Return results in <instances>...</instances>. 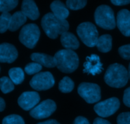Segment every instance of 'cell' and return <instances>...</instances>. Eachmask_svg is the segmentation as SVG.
<instances>
[{"label":"cell","mask_w":130,"mask_h":124,"mask_svg":"<svg viewBox=\"0 0 130 124\" xmlns=\"http://www.w3.org/2000/svg\"><path fill=\"white\" fill-rule=\"evenodd\" d=\"M41 26L50 38L56 39L58 35L68 31L69 24L66 20L56 17L53 13H48L42 18Z\"/></svg>","instance_id":"1"},{"label":"cell","mask_w":130,"mask_h":124,"mask_svg":"<svg viewBox=\"0 0 130 124\" xmlns=\"http://www.w3.org/2000/svg\"><path fill=\"white\" fill-rule=\"evenodd\" d=\"M129 80L128 71L123 65L115 63L110 65L104 76L105 82L114 88H122Z\"/></svg>","instance_id":"2"},{"label":"cell","mask_w":130,"mask_h":124,"mask_svg":"<svg viewBox=\"0 0 130 124\" xmlns=\"http://www.w3.org/2000/svg\"><path fill=\"white\" fill-rule=\"evenodd\" d=\"M56 67L65 73H71L79 66V57L77 53L72 50H60L54 56Z\"/></svg>","instance_id":"3"},{"label":"cell","mask_w":130,"mask_h":124,"mask_svg":"<svg viewBox=\"0 0 130 124\" xmlns=\"http://www.w3.org/2000/svg\"><path fill=\"white\" fill-rule=\"evenodd\" d=\"M94 17L96 24L102 29L111 30L116 27V22L114 11L108 5L99 6L95 10Z\"/></svg>","instance_id":"4"},{"label":"cell","mask_w":130,"mask_h":124,"mask_svg":"<svg viewBox=\"0 0 130 124\" xmlns=\"http://www.w3.org/2000/svg\"><path fill=\"white\" fill-rule=\"evenodd\" d=\"M77 33L83 43L89 47L96 46L99 39V32L93 23L86 22L80 24L77 27Z\"/></svg>","instance_id":"5"},{"label":"cell","mask_w":130,"mask_h":124,"mask_svg":"<svg viewBox=\"0 0 130 124\" xmlns=\"http://www.w3.org/2000/svg\"><path fill=\"white\" fill-rule=\"evenodd\" d=\"M39 27L35 24H28L23 26L19 34V40L29 48L35 47L40 37Z\"/></svg>","instance_id":"6"},{"label":"cell","mask_w":130,"mask_h":124,"mask_svg":"<svg viewBox=\"0 0 130 124\" xmlns=\"http://www.w3.org/2000/svg\"><path fill=\"white\" fill-rule=\"evenodd\" d=\"M79 95L89 104L99 102L101 99L100 87L95 84L83 82L77 87Z\"/></svg>","instance_id":"7"},{"label":"cell","mask_w":130,"mask_h":124,"mask_svg":"<svg viewBox=\"0 0 130 124\" xmlns=\"http://www.w3.org/2000/svg\"><path fill=\"white\" fill-rule=\"evenodd\" d=\"M120 107V102L116 98H111L99 102L94 106L96 114L101 117H109L114 115Z\"/></svg>","instance_id":"8"},{"label":"cell","mask_w":130,"mask_h":124,"mask_svg":"<svg viewBox=\"0 0 130 124\" xmlns=\"http://www.w3.org/2000/svg\"><path fill=\"white\" fill-rule=\"evenodd\" d=\"M55 84V79L51 73L41 72L34 75L30 81V85L36 90H46Z\"/></svg>","instance_id":"9"},{"label":"cell","mask_w":130,"mask_h":124,"mask_svg":"<svg viewBox=\"0 0 130 124\" xmlns=\"http://www.w3.org/2000/svg\"><path fill=\"white\" fill-rule=\"evenodd\" d=\"M57 109V105L53 100L46 99L30 111V115L37 120L44 119L52 115Z\"/></svg>","instance_id":"10"},{"label":"cell","mask_w":130,"mask_h":124,"mask_svg":"<svg viewBox=\"0 0 130 124\" xmlns=\"http://www.w3.org/2000/svg\"><path fill=\"white\" fill-rule=\"evenodd\" d=\"M40 101V96L36 92L30 91L23 92L18 99V104L25 111L32 109Z\"/></svg>","instance_id":"11"},{"label":"cell","mask_w":130,"mask_h":124,"mask_svg":"<svg viewBox=\"0 0 130 124\" xmlns=\"http://www.w3.org/2000/svg\"><path fill=\"white\" fill-rule=\"evenodd\" d=\"M102 66L103 64L100 62L99 56L96 54H91L90 56L86 57V62L83 64V73L95 76L96 74L101 73L104 70Z\"/></svg>","instance_id":"12"},{"label":"cell","mask_w":130,"mask_h":124,"mask_svg":"<svg viewBox=\"0 0 130 124\" xmlns=\"http://www.w3.org/2000/svg\"><path fill=\"white\" fill-rule=\"evenodd\" d=\"M18 57V52L15 46L10 43L0 44V62L12 63Z\"/></svg>","instance_id":"13"},{"label":"cell","mask_w":130,"mask_h":124,"mask_svg":"<svg viewBox=\"0 0 130 124\" xmlns=\"http://www.w3.org/2000/svg\"><path fill=\"white\" fill-rule=\"evenodd\" d=\"M116 25L122 34L130 36V11L126 9L120 10L117 15Z\"/></svg>","instance_id":"14"},{"label":"cell","mask_w":130,"mask_h":124,"mask_svg":"<svg viewBox=\"0 0 130 124\" xmlns=\"http://www.w3.org/2000/svg\"><path fill=\"white\" fill-rule=\"evenodd\" d=\"M21 11L29 19L32 20H37L39 17V11L36 4L32 0L23 1Z\"/></svg>","instance_id":"15"},{"label":"cell","mask_w":130,"mask_h":124,"mask_svg":"<svg viewBox=\"0 0 130 124\" xmlns=\"http://www.w3.org/2000/svg\"><path fill=\"white\" fill-rule=\"evenodd\" d=\"M30 59L34 62L48 68H52L56 66L54 57L43 53H33L30 56Z\"/></svg>","instance_id":"16"},{"label":"cell","mask_w":130,"mask_h":124,"mask_svg":"<svg viewBox=\"0 0 130 124\" xmlns=\"http://www.w3.org/2000/svg\"><path fill=\"white\" fill-rule=\"evenodd\" d=\"M60 42L62 46L67 50H76L79 47V42L76 36L68 31L61 35Z\"/></svg>","instance_id":"17"},{"label":"cell","mask_w":130,"mask_h":124,"mask_svg":"<svg viewBox=\"0 0 130 124\" xmlns=\"http://www.w3.org/2000/svg\"><path fill=\"white\" fill-rule=\"evenodd\" d=\"M50 8L53 15L61 20H66L69 15L67 6L60 1H54L50 5Z\"/></svg>","instance_id":"18"},{"label":"cell","mask_w":130,"mask_h":124,"mask_svg":"<svg viewBox=\"0 0 130 124\" xmlns=\"http://www.w3.org/2000/svg\"><path fill=\"white\" fill-rule=\"evenodd\" d=\"M27 21V17L21 11H18L11 15L9 30L10 31H15L18 30L22 25Z\"/></svg>","instance_id":"19"},{"label":"cell","mask_w":130,"mask_h":124,"mask_svg":"<svg viewBox=\"0 0 130 124\" xmlns=\"http://www.w3.org/2000/svg\"><path fill=\"white\" fill-rule=\"evenodd\" d=\"M112 38L110 34H103L98 39L96 46L98 50L103 53H107L111 50L112 46Z\"/></svg>","instance_id":"20"},{"label":"cell","mask_w":130,"mask_h":124,"mask_svg":"<svg viewBox=\"0 0 130 124\" xmlns=\"http://www.w3.org/2000/svg\"><path fill=\"white\" fill-rule=\"evenodd\" d=\"M10 78L15 85L22 84L24 80V72L20 67H13L8 71Z\"/></svg>","instance_id":"21"},{"label":"cell","mask_w":130,"mask_h":124,"mask_svg":"<svg viewBox=\"0 0 130 124\" xmlns=\"http://www.w3.org/2000/svg\"><path fill=\"white\" fill-rule=\"evenodd\" d=\"M74 88V83L68 76L63 77L58 84V89L63 93H69Z\"/></svg>","instance_id":"22"},{"label":"cell","mask_w":130,"mask_h":124,"mask_svg":"<svg viewBox=\"0 0 130 124\" xmlns=\"http://www.w3.org/2000/svg\"><path fill=\"white\" fill-rule=\"evenodd\" d=\"M14 84L7 76H3L0 78V89L3 94H8L14 90Z\"/></svg>","instance_id":"23"},{"label":"cell","mask_w":130,"mask_h":124,"mask_svg":"<svg viewBox=\"0 0 130 124\" xmlns=\"http://www.w3.org/2000/svg\"><path fill=\"white\" fill-rule=\"evenodd\" d=\"M11 15L10 13H3L0 15V33H4L9 29Z\"/></svg>","instance_id":"24"},{"label":"cell","mask_w":130,"mask_h":124,"mask_svg":"<svg viewBox=\"0 0 130 124\" xmlns=\"http://www.w3.org/2000/svg\"><path fill=\"white\" fill-rule=\"evenodd\" d=\"M17 0H0V12L8 13L18 5Z\"/></svg>","instance_id":"25"},{"label":"cell","mask_w":130,"mask_h":124,"mask_svg":"<svg viewBox=\"0 0 130 124\" xmlns=\"http://www.w3.org/2000/svg\"><path fill=\"white\" fill-rule=\"evenodd\" d=\"M87 1L85 0H68L66 1L67 8L72 10H77L82 9L86 6Z\"/></svg>","instance_id":"26"},{"label":"cell","mask_w":130,"mask_h":124,"mask_svg":"<svg viewBox=\"0 0 130 124\" xmlns=\"http://www.w3.org/2000/svg\"><path fill=\"white\" fill-rule=\"evenodd\" d=\"M2 124H25L22 117L18 115H10L3 118Z\"/></svg>","instance_id":"27"},{"label":"cell","mask_w":130,"mask_h":124,"mask_svg":"<svg viewBox=\"0 0 130 124\" xmlns=\"http://www.w3.org/2000/svg\"><path fill=\"white\" fill-rule=\"evenodd\" d=\"M41 70V65L36 62H30L27 64L25 67V72L29 75L38 74Z\"/></svg>","instance_id":"28"},{"label":"cell","mask_w":130,"mask_h":124,"mask_svg":"<svg viewBox=\"0 0 130 124\" xmlns=\"http://www.w3.org/2000/svg\"><path fill=\"white\" fill-rule=\"evenodd\" d=\"M118 52L123 59L130 60V44L125 45L119 47Z\"/></svg>","instance_id":"29"},{"label":"cell","mask_w":130,"mask_h":124,"mask_svg":"<svg viewBox=\"0 0 130 124\" xmlns=\"http://www.w3.org/2000/svg\"><path fill=\"white\" fill-rule=\"evenodd\" d=\"M118 124H130V112H124L118 115Z\"/></svg>","instance_id":"30"},{"label":"cell","mask_w":130,"mask_h":124,"mask_svg":"<svg viewBox=\"0 0 130 124\" xmlns=\"http://www.w3.org/2000/svg\"><path fill=\"white\" fill-rule=\"evenodd\" d=\"M123 103L126 106L130 108V87L126 89L123 95Z\"/></svg>","instance_id":"31"},{"label":"cell","mask_w":130,"mask_h":124,"mask_svg":"<svg viewBox=\"0 0 130 124\" xmlns=\"http://www.w3.org/2000/svg\"><path fill=\"white\" fill-rule=\"evenodd\" d=\"M74 124H90L89 121L86 119V118L81 116L76 117V119L74 120Z\"/></svg>","instance_id":"32"},{"label":"cell","mask_w":130,"mask_h":124,"mask_svg":"<svg viewBox=\"0 0 130 124\" xmlns=\"http://www.w3.org/2000/svg\"><path fill=\"white\" fill-rule=\"evenodd\" d=\"M111 3L116 6H123L130 3V0H112Z\"/></svg>","instance_id":"33"},{"label":"cell","mask_w":130,"mask_h":124,"mask_svg":"<svg viewBox=\"0 0 130 124\" xmlns=\"http://www.w3.org/2000/svg\"><path fill=\"white\" fill-rule=\"evenodd\" d=\"M93 124H111L108 120L102 118H96L93 121Z\"/></svg>","instance_id":"34"},{"label":"cell","mask_w":130,"mask_h":124,"mask_svg":"<svg viewBox=\"0 0 130 124\" xmlns=\"http://www.w3.org/2000/svg\"><path fill=\"white\" fill-rule=\"evenodd\" d=\"M38 124H60L59 122H57L55 120H46L45 122H39Z\"/></svg>","instance_id":"35"},{"label":"cell","mask_w":130,"mask_h":124,"mask_svg":"<svg viewBox=\"0 0 130 124\" xmlns=\"http://www.w3.org/2000/svg\"><path fill=\"white\" fill-rule=\"evenodd\" d=\"M5 106H6V104H5V101L2 98L0 97V112H3L5 109Z\"/></svg>","instance_id":"36"},{"label":"cell","mask_w":130,"mask_h":124,"mask_svg":"<svg viewBox=\"0 0 130 124\" xmlns=\"http://www.w3.org/2000/svg\"><path fill=\"white\" fill-rule=\"evenodd\" d=\"M128 76H129V79L130 80V63L128 67Z\"/></svg>","instance_id":"37"}]
</instances>
